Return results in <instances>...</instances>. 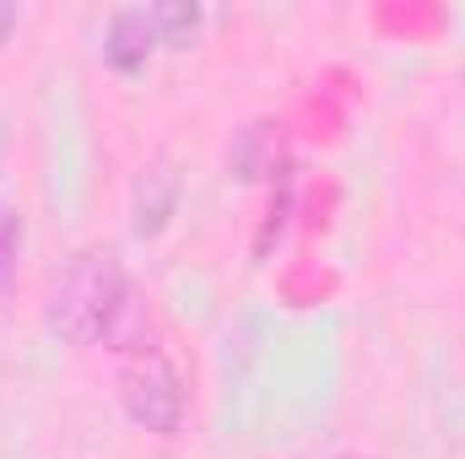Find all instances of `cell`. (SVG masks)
<instances>
[{"instance_id": "obj_6", "label": "cell", "mask_w": 465, "mask_h": 459, "mask_svg": "<svg viewBox=\"0 0 465 459\" xmlns=\"http://www.w3.org/2000/svg\"><path fill=\"white\" fill-rule=\"evenodd\" d=\"M201 22H206V11L195 0H163V5H152V27H157L163 49H190L195 33H201Z\"/></svg>"}, {"instance_id": "obj_2", "label": "cell", "mask_w": 465, "mask_h": 459, "mask_svg": "<svg viewBox=\"0 0 465 459\" xmlns=\"http://www.w3.org/2000/svg\"><path fill=\"white\" fill-rule=\"evenodd\" d=\"M119 405H124V416L135 427H146L157 438H173L184 427V384H179L173 362L157 356V351H146L141 362H130L119 373Z\"/></svg>"}, {"instance_id": "obj_7", "label": "cell", "mask_w": 465, "mask_h": 459, "mask_svg": "<svg viewBox=\"0 0 465 459\" xmlns=\"http://www.w3.org/2000/svg\"><path fill=\"white\" fill-rule=\"evenodd\" d=\"M16 254H22V217L11 206H0V303L16 287Z\"/></svg>"}, {"instance_id": "obj_1", "label": "cell", "mask_w": 465, "mask_h": 459, "mask_svg": "<svg viewBox=\"0 0 465 459\" xmlns=\"http://www.w3.org/2000/svg\"><path fill=\"white\" fill-rule=\"evenodd\" d=\"M124 287H130V281H124V270H119V259L109 249H82V254L54 276L44 319H49V330H54L60 341L93 346V341H104V325H109L114 303L124 298Z\"/></svg>"}, {"instance_id": "obj_5", "label": "cell", "mask_w": 465, "mask_h": 459, "mask_svg": "<svg viewBox=\"0 0 465 459\" xmlns=\"http://www.w3.org/2000/svg\"><path fill=\"white\" fill-rule=\"evenodd\" d=\"M104 346L109 351H141V356L152 351V308L135 287H124V298L114 303V314L104 325Z\"/></svg>"}, {"instance_id": "obj_4", "label": "cell", "mask_w": 465, "mask_h": 459, "mask_svg": "<svg viewBox=\"0 0 465 459\" xmlns=\"http://www.w3.org/2000/svg\"><path fill=\"white\" fill-rule=\"evenodd\" d=\"M173 200H179V179H173V168H168V162L141 168V179H135V200H130L135 232H141V238L163 232L168 228V217H173Z\"/></svg>"}, {"instance_id": "obj_8", "label": "cell", "mask_w": 465, "mask_h": 459, "mask_svg": "<svg viewBox=\"0 0 465 459\" xmlns=\"http://www.w3.org/2000/svg\"><path fill=\"white\" fill-rule=\"evenodd\" d=\"M11 27H16V5H11V0H0V44L11 38Z\"/></svg>"}, {"instance_id": "obj_3", "label": "cell", "mask_w": 465, "mask_h": 459, "mask_svg": "<svg viewBox=\"0 0 465 459\" xmlns=\"http://www.w3.org/2000/svg\"><path fill=\"white\" fill-rule=\"evenodd\" d=\"M152 49H157V27H152V11H146V5H130V11H119L114 22H109L104 60L114 65L119 76H135V71H146Z\"/></svg>"}]
</instances>
